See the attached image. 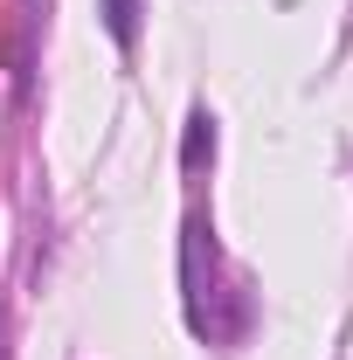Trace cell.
Wrapping results in <instances>:
<instances>
[{
	"label": "cell",
	"mask_w": 353,
	"mask_h": 360,
	"mask_svg": "<svg viewBox=\"0 0 353 360\" xmlns=\"http://www.w3.org/2000/svg\"><path fill=\"white\" fill-rule=\"evenodd\" d=\"M104 21H111L118 42H132V35H139V0H104Z\"/></svg>",
	"instance_id": "6da1fadb"
}]
</instances>
